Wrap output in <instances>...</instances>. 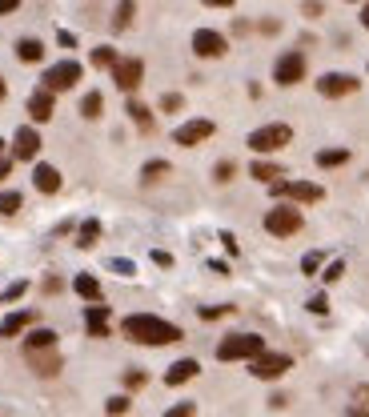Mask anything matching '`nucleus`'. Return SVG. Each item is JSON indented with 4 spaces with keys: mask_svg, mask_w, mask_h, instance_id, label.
Wrapping results in <instances>:
<instances>
[{
    "mask_svg": "<svg viewBox=\"0 0 369 417\" xmlns=\"http://www.w3.org/2000/svg\"><path fill=\"white\" fill-rule=\"evenodd\" d=\"M120 329H125V337L137 341V345H169V341H181L184 337L173 321H161V317H153V313H133V317L120 321Z\"/></svg>",
    "mask_w": 369,
    "mask_h": 417,
    "instance_id": "obj_1",
    "label": "nucleus"
},
{
    "mask_svg": "<svg viewBox=\"0 0 369 417\" xmlns=\"http://www.w3.org/2000/svg\"><path fill=\"white\" fill-rule=\"evenodd\" d=\"M265 353V337L257 333H233L217 345V361H253Z\"/></svg>",
    "mask_w": 369,
    "mask_h": 417,
    "instance_id": "obj_2",
    "label": "nucleus"
},
{
    "mask_svg": "<svg viewBox=\"0 0 369 417\" xmlns=\"http://www.w3.org/2000/svg\"><path fill=\"white\" fill-rule=\"evenodd\" d=\"M293 140V129L289 125H261L249 133V149L253 153H277V149H285Z\"/></svg>",
    "mask_w": 369,
    "mask_h": 417,
    "instance_id": "obj_3",
    "label": "nucleus"
},
{
    "mask_svg": "<svg viewBox=\"0 0 369 417\" xmlns=\"http://www.w3.org/2000/svg\"><path fill=\"white\" fill-rule=\"evenodd\" d=\"M265 229L273 237H293L301 229V208L297 205H277L265 213Z\"/></svg>",
    "mask_w": 369,
    "mask_h": 417,
    "instance_id": "obj_4",
    "label": "nucleus"
},
{
    "mask_svg": "<svg viewBox=\"0 0 369 417\" xmlns=\"http://www.w3.org/2000/svg\"><path fill=\"white\" fill-rule=\"evenodd\" d=\"M269 193H273V197H293L297 205H313V201L325 197V189L313 185V181H273Z\"/></svg>",
    "mask_w": 369,
    "mask_h": 417,
    "instance_id": "obj_5",
    "label": "nucleus"
},
{
    "mask_svg": "<svg viewBox=\"0 0 369 417\" xmlns=\"http://www.w3.org/2000/svg\"><path fill=\"white\" fill-rule=\"evenodd\" d=\"M293 370V357L289 353H261V357H253V365H249V373L253 377H261V381H277L281 373Z\"/></svg>",
    "mask_w": 369,
    "mask_h": 417,
    "instance_id": "obj_6",
    "label": "nucleus"
},
{
    "mask_svg": "<svg viewBox=\"0 0 369 417\" xmlns=\"http://www.w3.org/2000/svg\"><path fill=\"white\" fill-rule=\"evenodd\" d=\"M81 65L76 61H61V65H52V69H45V89L48 93H65V89H72L76 81H81Z\"/></svg>",
    "mask_w": 369,
    "mask_h": 417,
    "instance_id": "obj_7",
    "label": "nucleus"
},
{
    "mask_svg": "<svg viewBox=\"0 0 369 417\" xmlns=\"http://www.w3.org/2000/svg\"><path fill=\"white\" fill-rule=\"evenodd\" d=\"M273 81L277 85H297V81H305V56L301 52H285V56H277L273 65Z\"/></svg>",
    "mask_w": 369,
    "mask_h": 417,
    "instance_id": "obj_8",
    "label": "nucleus"
},
{
    "mask_svg": "<svg viewBox=\"0 0 369 417\" xmlns=\"http://www.w3.org/2000/svg\"><path fill=\"white\" fill-rule=\"evenodd\" d=\"M140 76H145V65H140L137 56H125V61H116L113 65V81L120 93H133L140 85Z\"/></svg>",
    "mask_w": 369,
    "mask_h": 417,
    "instance_id": "obj_9",
    "label": "nucleus"
},
{
    "mask_svg": "<svg viewBox=\"0 0 369 417\" xmlns=\"http://www.w3.org/2000/svg\"><path fill=\"white\" fill-rule=\"evenodd\" d=\"M225 48H229V41L221 32H213V28H197L193 32V52L197 56H209L213 61V56H225Z\"/></svg>",
    "mask_w": 369,
    "mask_h": 417,
    "instance_id": "obj_10",
    "label": "nucleus"
},
{
    "mask_svg": "<svg viewBox=\"0 0 369 417\" xmlns=\"http://www.w3.org/2000/svg\"><path fill=\"white\" fill-rule=\"evenodd\" d=\"M317 93L321 96H349V93H357V76H349V72H325L321 81H317Z\"/></svg>",
    "mask_w": 369,
    "mask_h": 417,
    "instance_id": "obj_11",
    "label": "nucleus"
},
{
    "mask_svg": "<svg viewBox=\"0 0 369 417\" xmlns=\"http://www.w3.org/2000/svg\"><path fill=\"white\" fill-rule=\"evenodd\" d=\"M213 137V120H189V125H181L177 133H173V140L177 145H184V149H193V145H201V140Z\"/></svg>",
    "mask_w": 369,
    "mask_h": 417,
    "instance_id": "obj_12",
    "label": "nucleus"
},
{
    "mask_svg": "<svg viewBox=\"0 0 369 417\" xmlns=\"http://www.w3.org/2000/svg\"><path fill=\"white\" fill-rule=\"evenodd\" d=\"M36 153H41V133L32 125H24L21 133H17V140H12V157L17 161H32Z\"/></svg>",
    "mask_w": 369,
    "mask_h": 417,
    "instance_id": "obj_13",
    "label": "nucleus"
},
{
    "mask_svg": "<svg viewBox=\"0 0 369 417\" xmlns=\"http://www.w3.org/2000/svg\"><path fill=\"white\" fill-rule=\"evenodd\" d=\"M28 365L41 373V377H52V373L61 370V357H56V349H28Z\"/></svg>",
    "mask_w": 369,
    "mask_h": 417,
    "instance_id": "obj_14",
    "label": "nucleus"
},
{
    "mask_svg": "<svg viewBox=\"0 0 369 417\" xmlns=\"http://www.w3.org/2000/svg\"><path fill=\"white\" fill-rule=\"evenodd\" d=\"M201 373V365L193 361V357H181V361H173L169 373H165V385H184V381H193Z\"/></svg>",
    "mask_w": 369,
    "mask_h": 417,
    "instance_id": "obj_15",
    "label": "nucleus"
},
{
    "mask_svg": "<svg viewBox=\"0 0 369 417\" xmlns=\"http://www.w3.org/2000/svg\"><path fill=\"white\" fill-rule=\"evenodd\" d=\"M28 116H32L36 125L52 120V93H48V89H36V93L28 96Z\"/></svg>",
    "mask_w": 369,
    "mask_h": 417,
    "instance_id": "obj_16",
    "label": "nucleus"
},
{
    "mask_svg": "<svg viewBox=\"0 0 369 417\" xmlns=\"http://www.w3.org/2000/svg\"><path fill=\"white\" fill-rule=\"evenodd\" d=\"M85 325L92 337H109V305H89L85 309Z\"/></svg>",
    "mask_w": 369,
    "mask_h": 417,
    "instance_id": "obj_17",
    "label": "nucleus"
},
{
    "mask_svg": "<svg viewBox=\"0 0 369 417\" xmlns=\"http://www.w3.org/2000/svg\"><path fill=\"white\" fill-rule=\"evenodd\" d=\"M36 321V313L32 309H21V313H8L4 321H0V337H17V333H24L28 325Z\"/></svg>",
    "mask_w": 369,
    "mask_h": 417,
    "instance_id": "obj_18",
    "label": "nucleus"
},
{
    "mask_svg": "<svg viewBox=\"0 0 369 417\" xmlns=\"http://www.w3.org/2000/svg\"><path fill=\"white\" fill-rule=\"evenodd\" d=\"M32 185L41 189V193H56V189H61V173H56L52 164H36V169H32Z\"/></svg>",
    "mask_w": 369,
    "mask_h": 417,
    "instance_id": "obj_19",
    "label": "nucleus"
},
{
    "mask_svg": "<svg viewBox=\"0 0 369 417\" xmlns=\"http://www.w3.org/2000/svg\"><path fill=\"white\" fill-rule=\"evenodd\" d=\"M72 289H76V297H85V301H101V281L92 277V273H76V281H72Z\"/></svg>",
    "mask_w": 369,
    "mask_h": 417,
    "instance_id": "obj_20",
    "label": "nucleus"
},
{
    "mask_svg": "<svg viewBox=\"0 0 369 417\" xmlns=\"http://www.w3.org/2000/svg\"><path fill=\"white\" fill-rule=\"evenodd\" d=\"M17 56H21L24 65H36V61L45 56V45H41L36 36H24L21 45H17Z\"/></svg>",
    "mask_w": 369,
    "mask_h": 417,
    "instance_id": "obj_21",
    "label": "nucleus"
},
{
    "mask_svg": "<svg viewBox=\"0 0 369 417\" xmlns=\"http://www.w3.org/2000/svg\"><path fill=\"white\" fill-rule=\"evenodd\" d=\"M125 113L133 116V125H137L140 133H149V129H153V113H149L140 100H129V105H125Z\"/></svg>",
    "mask_w": 369,
    "mask_h": 417,
    "instance_id": "obj_22",
    "label": "nucleus"
},
{
    "mask_svg": "<svg viewBox=\"0 0 369 417\" xmlns=\"http://www.w3.org/2000/svg\"><path fill=\"white\" fill-rule=\"evenodd\" d=\"M249 173H253L257 181H265V185H273L277 177H285V173H281V164H273V161H253Z\"/></svg>",
    "mask_w": 369,
    "mask_h": 417,
    "instance_id": "obj_23",
    "label": "nucleus"
},
{
    "mask_svg": "<svg viewBox=\"0 0 369 417\" xmlns=\"http://www.w3.org/2000/svg\"><path fill=\"white\" fill-rule=\"evenodd\" d=\"M96 237H101V221L92 217V221H85V225H81V233H76V245H81V249H92V245H96Z\"/></svg>",
    "mask_w": 369,
    "mask_h": 417,
    "instance_id": "obj_24",
    "label": "nucleus"
},
{
    "mask_svg": "<svg viewBox=\"0 0 369 417\" xmlns=\"http://www.w3.org/2000/svg\"><path fill=\"white\" fill-rule=\"evenodd\" d=\"M169 173H173V164H169V161H149L145 169H140V181H149V185H153V181H161V177H169Z\"/></svg>",
    "mask_w": 369,
    "mask_h": 417,
    "instance_id": "obj_25",
    "label": "nucleus"
},
{
    "mask_svg": "<svg viewBox=\"0 0 369 417\" xmlns=\"http://www.w3.org/2000/svg\"><path fill=\"white\" fill-rule=\"evenodd\" d=\"M349 161V149H321L317 153V164L321 169H337V164H346Z\"/></svg>",
    "mask_w": 369,
    "mask_h": 417,
    "instance_id": "obj_26",
    "label": "nucleus"
},
{
    "mask_svg": "<svg viewBox=\"0 0 369 417\" xmlns=\"http://www.w3.org/2000/svg\"><path fill=\"white\" fill-rule=\"evenodd\" d=\"M28 349H56V333L52 329H32L28 333Z\"/></svg>",
    "mask_w": 369,
    "mask_h": 417,
    "instance_id": "obj_27",
    "label": "nucleus"
},
{
    "mask_svg": "<svg viewBox=\"0 0 369 417\" xmlns=\"http://www.w3.org/2000/svg\"><path fill=\"white\" fill-rule=\"evenodd\" d=\"M101 109H105V96H101V93H89L85 100H81V116H89V120H96Z\"/></svg>",
    "mask_w": 369,
    "mask_h": 417,
    "instance_id": "obj_28",
    "label": "nucleus"
},
{
    "mask_svg": "<svg viewBox=\"0 0 369 417\" xmlns=\"http://www.w3.org/2000/svg\"><path fill=\"white\" fill-rule=\"evenodd\" d=\"M116 61H120V56H116L109 45H105V48H92V65H96V69H113Z\"/></svg>",
    "mask_w": 369,
    "mask_h": 417,
    "instance_id": "obj_29",
    "label": "nucleus"
},
{
    "mask_svg": "<svg viewBox=\"0 0 369 417\" xmlns=\"http://www.w3.org/2000/svg\"><path fill=\"white\" fill-rule=\"evenodd\" d=\"M0 213H4V217L21 213V193H0Z\"/></svg>",
    "mask_w": 369,
    "mask_h": 417,
    "instance_id": "obj_30",
    "label": "nucleus"
},
{
    "mask_svg": "<svg viewBox=\"0 0 369 417\" xmlns=\"http://www.w3.org/2000/svg\"><path fill=\"white\" fill-rule=\"evenodd\" d=\"M233 173H237V164H233V161H221L217 169H213V181H217V185H229Z\"/></svg>",
    "mask_w": 369,
    "mask_h": 417,
    "instance_id": "obj_31",
    "label": "nucleus"
},
{
    "mask_svg": "<svg viewBox=\"0 0 369 417\" xmlns=\"http://www.w3.org/2000/svg\"><path fill=\"white\" fill-rule=\"evenodd\" d=\"M133 8H137V4H133V0H120V4H116V28H125V24L133 21Z\"/></svg>",
    "mask_w": 369,
    "mask_h": 417,
    "instance_id": "obj_32",
    "label": "nucleus"
},
{
    "mask_svg": "<svg viewBox=\"0 0 369 417\" xmlns=\"http://www.w3.org/2000/svg\"><path fill=\"white\" fill-rule=\"evenodd\" d=\"M181 105H184L181 93H165V96H161V109H165V113H177Z\"/></svg>",
    "mask_w": 369,
    "mask_h": 417,
    "instance_id": "obj_33",
    "label": "nucleus"
},
{
    "mask_svg": "<svg viewBox=\"0 0 369 417\" xmlns=\"http://www.w3.org/2000/svg\"><path fill=\"white\" fill-rule=\"evenodd\" d=\"M193 414H197V405H193V401H181V405H173L165 417H193Z\"/></svg>",
    "mask_w": 369,
    "mask_h": 417,
    "instance_id": "obj_34",
    "label": "nucleus"
},
{
    "mask_svg": "<svg viewBox=\"0 0 369 417\" xmlns=\"http://www.w3.org/2000/svg\"><path fill=\"white\" fill-rule=\"evenodd\" d=\"M105 409H109V414H125V409H129V397H109V401H105Z\"/></svg>",
    "mask_w": 369,
    "mask_h": 417,
    "instance_id": "obj_35",
    "label": "nucleus"
},
{
    "mask_svg": "<svg viewBox=\"0 0 369 417\" xmlns=\"http://www.w3.org/2000/svg\"><path fill=\"white\" fill-rule=\"evenodd\" d=\"M145 381H149V377H145V370H133V373H125V385H129V389H140Z\"/></svg>",
    "mask_w": 369,
    "mask_h": 417,
    "instance_id": "obj_36",
    "label": "nucleus"
},
{
    "mask_svg": "<svg viewBox=\"0 0 369 417\" xmlns=\"http://www.w3.org/2000/svg\"><path fill=\"white\" fill-rule=\"evenodd\" d=\"M317 265H321V253H305V261H301V273H317Z\"/></svg>",
    "mask_w": 369,
    "mask_h": 417,
    "instance_id": "obj_37",
    "label": "nucleus"
},
{
    "mask_svg": "<svg viewBox=\"0 0 369 417\" xmlns=\"http://www.w3.org/2000/svg\"><path fill=\"white\" fill-rule=\"evenodd\" d=\"M225 313H229V305H205V309H201V317H205V321H213V317H225Z\"/></svg>",
    "mask_w": 369,
    "mask_h": 417,
    "instance_id": "obj_38",
    "label": "nucleus"
},
{
    "mask_svg": "<svg viewBox=\"0 0 369 417\" xmlns=\"http://www.w3.org/2000/svg\"><path fill=\"white\" fill-rule=\"evenodd\" d=\"M341 273H346V261H333V265L325 269V281H337Z\"/></svg>",
    "mask_w": 369,
    "mask_h": 417,
    "instance_id": "obj_39",
    "label": "nucleus"
},
{
    "mask_svg": "<svg viewBox=\"0 0 369 417\" xmlns=\"http://www.w3.org/2000/svg\"><path fill=\"white\" fill-rule=\"evenodd\" d=\"M329 309V301H325V293H317V297H309V313H325Z\"/></svg>",
    "mask_w": 369,
    "mask_h": 417,
    "instance_id": "obj_40",
    "label": "nucleus"
},
{
    "mask_svg": "<svg viewBox=\"0 0 369 417\" xmlns=\"http://www.w3.org/2000/svg\"><path fill=\"white\" fill-rule=\"evenodd\" d=\"M301 12H305V17H321V0H305Z\"/></svg>",
    "mask_w": 369,
    "mask_h": 417,
    "instance_id": "obj_41",
    "label": "nucleus"
},
{
    "mask_svg": "<svg viewBox=\"0 0 369 417\" xmlns=\"http://www.w3.org/2000/svg\"><path fill=\"white\" fill-rule=\"evenodd\" d=\"M24 289H28V285H24V281H17V285L4 293V301H17V297H24Z\"/></svg>",
    "mask_w": 369,
    "mask_h": 417,
    "instance_id": "obj_42",
    "label": "nucleus"
},
{
    "mask_svg": "<svg viewBox=\"0 0 369 417\" xmlns=\"http://www.w3.org/2000/svg\"><path fill=\"white\" fill-rule=\"evenodd\" d=\"M353 401H357V405H369V385H357V389H353Z\"/></svg>",
    "mask_w": 369,
    "mask_h": 417,
    "instance_id": "obj_43",
    "label": "nucleus"
},
{
    "mask_svg": "<svg viewBox=\"0 0 369 417\" xmlns=\"http://www.w3.org/2000/svg\"><path fill=\"white\" fill-rule=\"evenodd\" d=\"M113 269L120 273V277H129V273H133V261H113Z\"/></svg>",
    "mask_w": 369,
    "mask_h": 417,
    "instance_id": "obj_44",
    "label": "nucleus"
},
{
    "mask_svg": "<svg viewBox=\"0 0 369 417\" xmlns=\"http://www.w3.org/2000/svg\"><path fill=\"white\" fill-rule=\"evenodd\" d=\"M153 261H157V265H161V269H169V265H173V257L165 253V249H157V253H153Z\"/></svg>",
    "mask_w": 369,
    "mask_h": 417,
    "instance_id": "obj_45",
    "label": "nucleus"
},
{
    "mask_svg": "<svg viewBox=\"0 0 369 417\" xmlns=\"http://www.w3.org/2000/svg\"><path fill=\"white\" fill-rule=\"evenodd\" d=\"M17 8H21V0H0V17L4 12H17Z\"/></svg>",
    "mask_w": 369,
    "mask_h": 417,
    "instance_id": "obj_46",
    "label": "nucleus"
},
{
    "mask_svg": "<svg viewBox=\"0 0 369 417\" xmlns=\"http://www.w3.org/2000/svg\"><path fill=\"white\" fill-rule=\"evenodd\" d=\"M221 241H225V249H229V253H237V237H233V233H221Z\"/></svg>",
    "mask_w": 369,
    "mask_h": 417,
    "instance_id": "obj_47",
    "label": "nucleus"
},
{
    "mask_svg": "<svg viewBox=\"0 0 369 417\" xmlns=\"http://www.w3.org/2000/svg\"><path fill=\"white\" fill-rule=\"evenodd\" d=\"M56 41H61L65 48H72V45H76V36H72V32H65V28H61V36H56Z\"/></svg>",
    "mask_w": 369,
    "mask_h": 417,
    "instance_id": "obj_48",
    "label": "nucleus"
},
{
    "mask_svg": "<svg viewBox=\"0 0 369 417\" xmlns=\"http://www.w3.org/2000/svg\"><path fill=\"white\" fill-rule=\"evenodd\" d=\"M201 4H209V8H233V0H201Z\"/></svg>",
    "mask_w": 369,
    "mask_h": 417,
    "instance_id": "obj_49",
    "label": "nucleus"
},
{
    "mask_svg": "<svg viewBox=\"0 0 369 417\" xmlns=\"http://www.w3.org/2000/svg\"><path fill=\"white\" fill-rule=\"evenodd\" d=\"M349 417H369V405H353V409H349Z\"/></svg>",
    "mask_w": 369,
    "mask_h": 417,
    "instance_id": "obj_50",
    "label": "nucleus"
},
{
    "mask_svg": "<svg viewBox=\"0 0 369 417\" xmlns=\"http://www.w3.org/2000/svg\"><path fill=\"white\" fill-rule=\"evenodd\" d=\"M8 173H12V161H0V181H4Z\"/></svg>",
    "mask_w": 369,
    "mask_h": 417,
    "instance_id": "obj_51",
    "label": "nucleus"
},
{
    "mask_svg": "<svg viewBox=\"0 0 369 417\" xmlns=\"http://www.w3.org/2000/svg\"><path fill=\"white\" fill-rule=\"evenodd\" d=\"M361 24H366V32H369V4L361 8Z\"/></svg>",
    "mask_w": 369,
    "mask_h": 417,
    "instance_id": "obj_52",
    "label": "nucleus"
},
{
    "mask_svg": "<svg viewBox=\"0 0 369 417\" xmlns=\"http://www.w3.org/2000/svg\"><path fill=\"white\" fill-rule=\"evenodd\" d=\"M0 100H4V81H0Z\"/></svg>",
    "mask_w": 369,
    "mask_h": 417,
    "instance_id": "obj_53",
    "label": "nucleus"
},
{
    "mask_svg": "<svg viewBox=\"0 0 369 417\" xmlns=\"http://www.w3.org/2000/svg\"><path fill=\"white\" fill-rule=\"evenodd\" d=\"M0 149H4V140H0Z\"/></svg>",
    "mask_w": 369,
    "mask_h": 417,
    "instance_id": "obj_54",
    "label": "nucleus"
}]
</instances>
